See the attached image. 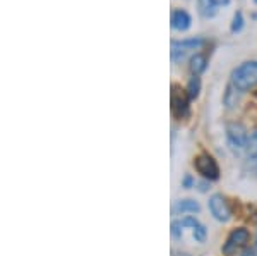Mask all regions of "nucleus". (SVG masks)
<instances>
[{"mask_svg":"<svg viewBox=\"0 0 257 256\" xmlns=\"http://www.w3.org/2000/svg\"><path fill=\"white\" fill-rule=\"evenodd\" d=\"M209 210L213 217L219 222H226L230 218V208H228L226 200L221 195H214L209 200Z\"/></svg>","mask_w":257,"mask_h":256,"instance_id":"423d86ee","label":"nucleus"},{"mask_svg":"<svg viewBox=\"0 0 257 256\" xmlns=\"http://www.w3.org/2000/svg\"><path fill=\"white\" fill-rule=\"evenodd\" d=\"M190 23H192V19H190L189 12L182 11V9H177L172 12V28L177 31H187L190 28Z\"/></svg>","mask_w":257,"mask_h":256,"instance_id":"6e6552de","label":"nucleus"},{"mask_svg":"<svg viewBox=\"0 0 257 256\" xmlns=\"http://www.w3.org/2000/svg\"><path fill=\"white\" fill-rule=\"evenodd\" d=\"M206 65H208V59L202 53H196V55L190 57V72L194 76H199L206 71Z\"/></svg>","mask_w":257,"mask_h":256,"instance_id":"9d476101","label":"nucleus"},{"mask_svg":"<svg viewBox=\"0 0 257 256\" xmlns=\"http://www.w3.org/2000/svg\"><path fill=\"white\" fill-rule=\"evenodd\" d=\"M175 212H180V213H196L199 212V203L192 200H184V201H178L177 206H175Z\"/></svg>","mask_w":257,"mask_h":256,"instance_id":"f8f14e48","label":"nucleus"},{"mask_svg":"<svg viewBox=\"0 0 257 256\" xmlns=\"http://www.w3.org/2000/svg\"><path fill=\"white\" fill-rule=\"evenodd\" d=\"M180 225L182 227H190V229H192L194 237H196V241H199V242L206 241V229H204V225H202L201 222H197L194 217H187V218H184V220H180Z\"/></svg>","mask_w":257,"mask_h":256,"instance_id":"1a4fd4ad","label":"nucleus"},{"mask_svg":"<svg viewBox=\"0 0 257 256\" xmlns=\"http://www.w3.org/2000/svg\"><path fill=\"white\" fill-rule=\"evenodd\" d=\"M199 92H201V79H199V76H192L187 84V95L190 100H194V98L199 97Z\"/></svg>","mask_w":257,"mask_h":256,"instance_id":"ddd939ff","label":"nucleus"},{"mask_svg":"<svg viewBox=\"0 0 257 256\" xmlns=\"http://www.w3.org/2000/svg\"><path fill=\"white\" fill-rule=\"evenodd\" d=\"M247 241H248V230L247 229L233 230V232L230 234V237H228L226 244L223 246V253H225V254L235 253V251H237L238 247H242Z\"/></svg>","mask_w":257,"mask_h":256,"instance_id":"0eeeda50","label":"nucleus"},{"mask_svg":"<svg viewBox=\"0 0 257 256\" xmlns=\"http://www.w3.org/2000/svg\"><path fill=\"white\" fill-rule=\"evenodd\" d=\"M255 2H257V0H255Z\"/></svg>","mask_w":257,"mask_h":256,"instance_id":"a211bd4d","label":"nucleus"},{"mask_svg":"<svg viewBox=\"0 0 257 256\" xmlns=\"http://www.w3.org/2000/svg\"><path fill=\"white\" fill-rule=\"evenodd\" d=\"M226 139H228V144H230L231 151L237 155L242 153L248 146L245 127H243L242 124H230V126L226 127Z\"/></svg>","mask_w":257,"mask_h":256,"instance_id":"f03ea898","label":"nucleus"},{"mask_svg":"<svg viewBox=\"0 0 257 256\" xmlns=\"http://www.w3.org/2000/svg\"><path fill=\"white\" fill-rule=\"evenodd\" d=\"M243 256H255V251L254 249H247L245 253H243Z\"/></svg>","mask_w":257,"mask_h":256,"instance_id":"dca6fc26","label":"nucleus"},{"mask_svg":"<svg viewBox=\"0 0 257 256\" xmlns=\"http://www.w3.org/2000/svg\"><path fill=\"white\" fill-rule=\"evenodd\" d=\"M214 2H216L218 6H226V4L230 2V0H214Z\"/></svg>","mask_w":257,"mask_h":256,"instance_id":"f3484780","label":"nucleus"},{"mask_svg":"<svg viewBox=\"0 0 257 256\" xmlns=\"http://www.w3.org/2000/svg\"><path fill=\"white\" fill-rule=\"evenodd\" d=\"M196 168H197V172L199 174H202L206 177V179H211V181H214V179H218L219 177V168H218V165L216 162L213 160V156H209V155H199L197 158H196Z\"/></svg>","mask_w":257,"mask_h":256,"instance_id":"39448f33","label":"nucleus"},{"mask_svg":"<svg viewBox=\"0 0 257 256\" xmlns=\"http://www.w3.org/2000/svg\"><path fill=\"white\" fill-rule=\"evenodd\" d=\"M197 7L202 18H213L218 12V4L214 0H197Z\"/></svg>","mask_w":257,"mask_h":256,"instance_id":"9b49d317","label":"nucleus"},{"mask_svg":"<svg viewBox=\"0 0 257 256\" xmlns=\"http://www.w3.org/2000/svg\"><path fill=\"white\" fill-rule=\"evenodd\" d=\"M242 26H243V16H242V12H235V16H233V23H231V33H238L240 30H242Z\"/></svg>","mask_w":257,"mask_h":256,"instance_id":"4468645a","label":"nucleus"},{"mask_svg":"<svg viewBox=\"0 0 257 256\" xmlns=\"http://www.w3.org/2000/svg\"><path fill=\"white\" fill-rule=\"evenodd\" d=\"M248 150H250L252 155H257V133H254L250 136V139H248Z\"/></svg>","mask_w":257,"mask_h":256,"instance_id":"2eb2a0df","label":"nucleus"},{"mask_svg":"<svg viewBox=\"0 0 257 256\" xmlns=\"http://www.w3.org/2000/svg\"><path fill=\"white\" fill-rule=\"evenodd\" d=\"M189 95L180 86H172V112L177 119H184L189 115Z\"/></svg>","mask_w":257,"mask_h":256,"instance_id":"7ed1b4c3","label":"nucleus"},{"mask_svg":"<svg viewBox=\"0 0 257 256\" xmlns=\"http://www.w3.org/2000/svg\"><path fill=\"white\" fill-rule=\"evenodd\" d=\"M231 84L238 92H248L257 86V60H248L238 65L231 74Z\"/></svg>","mask_w":257,"mask_h":256,"instance_id":"f257e3e1","label":"nucleus"},{"mask_svg":"<svg viewBox=\"0 0 257 256\" xmlns=\"http://www.w3.org/2000/svg\"><path fill=\"white\" fill-rule=\"evenodd\" d=\"M202 45L201 38H189V40H173L172 41V59L182 60L190 50H196Z\"/></svg>","mask_w":257,"mask_h":256,"instance_id":"20e7f679","label":"nucleus"}]
</instances>
